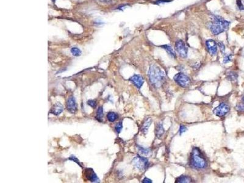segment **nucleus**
<instances>
[{
  "label": "nucleus",
  "instance_id": "obj_2",
  "mask_svg": "<svg viewBox=\"0 0 244 183\" xmlns=\"http://www.w3.org/2000/svg\"><path fill=\"white\" fill-rule=\"evenodd\" d=\"M212 22L209 23V28L212 33L215 36H218L228 28L229 22L223 19L222 17L212 15L211 17Z\"/></svg>",
  "mask_w": 244,
  "mask_h": 183
},
{
  "label": "nucleus",
  "instance_id": "obj_1",
  "mask_svg": "<svg viewBox=\"0 0 244 183\" xmlns=\"http://www.w3.org/2000/svg\"><path fill=\"white\" fill-rule=\"evenodd\" d=\"M148 74L151 84L155 87H160L165 81V72L156 65L150 66Z\"/></svg>",
  "mask_w": 244,
  "mask_h": 183
},
{
  "label": "nucleus",
  "instance_id": "obj_12",
  "mask_svg": "<svg viewBox=\"0 0 244 183\" xmlns=\"http://www.w3.org/2000/svg\"><path fill=\"white\" fill-rule=\"evenodd\" d=\"M64 111V106L60 103H57L51 107L50 111V113L55 115V116H59Z\"/></svg>",
  "mask_w": 244,
  "mask_h": 183
},
{
  "label": "nucleus",
  "instance_id": "obj_15",
  "mask_svg": "<svg viewBox=\"0 0 244 183\" xmlns=\"http://www.w3.org/2000/svg\"><path fill=\"white\" fill-rule=\"evenodd\" d=\"M164 133L165 130L163 125H162V123L158 124L156 128V135L157 137L161 138V137H162V135L164 134Z\"/></svg>",
  "mask_w": 244,
  "mask_h": 183
},
{
  "label": "nucleus",
  "instance_id": "obj_8",
  "mask_svg": "<svg viewBox=\"0 0 244 183\" xmlns=\"http://www.w3.org/2000/svg\"><path fill=\"white\" fill-rule=\"evenodd\" d=\"M206 46L208 51L210 55L215 56L217 53L218 46L217 43L212 39H209L206 41Z\"/></svg>",
  "mask_w": 244,
  "mask_h": 183
},
{
  "label": "nucleus",
  "instance_id": "obj_13",
  "mask_svg": "<svg viewBox=\"0 0 244 183\" xmlns=\"http://www.w3.org/2000/svg\"><path fill=\"white\" fill-rule=\"evenodd\" d=\"M137 150L139 153V155L143 157H148L151 155L152 152L150 148H144L140 146H137Z\"/></svg>",
  "mask_w": 244,
  "mask_h": 183
},
{
  "label": "nucleus",
  "instance_id": "obj_16",
  "mask_svg": "<svg viewBox=\"0 0 244 183\" xmlns=\"http://www.w3.org/2000/svg\"><path fill=\"white\" fill-rule=\"evenodd\" d=\"M161 47L167 51V53L168 54L169 56H171L172 58H175L176 55H175V51L173 50V49L172 48V47L170 45H164L161 46Z\"/></svg>",
  "mask_w": 244,
  "mask_h": 183
},
{
  "label": "nucleus",
  "instance_id": "obj_31",
  "mask_svg": "<svg viewBox=\"0 0 244 183\" xmlns=\"http://www.w3.org/2000/svg\"><path fill=\"white\" fill-rule=\"evenodd\" d=\"M99 1H103V2H106V3H108V2H110V1H111V0H99Z\"/></svg>",
  "mask_w": 244,
  "mask_h": 183
},
{
  "label": "nucleus",
  "instance_id": "obj_7",
  "mask_svg": "<svg viewBox=\"0 0 244 183\" xmlns=\"http://www.w3.org/2000/svg\"><path fill=\"white\" fill-rule=\"evenodd\" d=\"M229 106L226 103H221L217 107H215L214 109V114L216 116L222 117L229 112Z\"/></svg>",
  "mask_w": 244,
  "mask_h": 183
},
{
  "label": "nucleus",
  "instance_id": "obj_6",
  "mask_svg": "<svg viewBox=\"0 0 244 183\" xmlns=\"http://www.w3.org/2000/svg\"><path fill=\"white\" fill-rule=\"evenodd\" d=\"M175 50L178 55L182 58H186L187 56L188 50L184 42L182 40H178L175 43Z\"/></svg>",
  "mask_w": 244,
  "mask_h": 183
},
{
  "label": "nucleus",
  "instance_id": "obj_4",
  "mask_svg": "<svg viewBox=\"0 0 244 183\" xmlns=\"http://www.w3.org/2000/svg\"><path fill=\"white\" fill-rule=\"evenodd\" d=\"M132 164L137 170L140 171H144L149 165V161L145 157L137 156L133 159Z\"/></svg>",
  "mask_w": 244,
  "mask_h": 183
},
{
  "label": "nucleus",
  "instance_id": "obj_21",
  "mask_svg": "<svg viewBox=\"0 0 244 183\" xmlns=\"http://www.w3.org/2000/svg\"><path fill=\"white\" fill-rule=\"evenodd\" d=\"M71 53L73 56H79L81 55V51L76 48V47H73L71 49Z\"/></svg>",
  "mask_w": 244,
  "mask_h": 183
},
{
  "label": "nucleus",
  "instance_id": "obj_18",
  "mask_svg": "<svg viewBox=\"0 0 244 183\" xmlns=\"http://www.w3.org/2000/svg\"><path fill=\"white\" fill-rule=\"evenodd\" d=\"M103 116H104V113H103V107L102 106H100L98 107V109L97 110V115H96V119L101 122L103 121Z\"/></svg>",
  "mask_w": 244,
  "mask_h": 183
},
{
  "label": "nucleus",
  "instance_id": "obj_20",
  "mask_svg": "<svg viewBox=\"0 0 244 183\" xmlns=\"http://www.w3.org/2000/svg\"><path fill=\"white\" fill-rule=\"evenodd\" d=\"M227 79L230 81H235L238 79V75L235 72H230L227 74Z\"/></svg>",
  "mask_w": 244,
  "mask_h": 183
},
{
  "label": "nucleus",
  "instance_id": "obj_10",
  "mask_svg": "<svg viewBox=\"0 0 244 183\" xmlns=\"http://www.w3.org/2000/svg\"><path fill=\"white\" fill-rule=\"evenodd\" d=\"M84 175L88 180H89L93 182H100V180L97 177L96 173L94 172L92 168H86L85 170Z\"/></svg>",
  "mask_w": 244,
  "mask_h": 183
},
{
  "label": "nucleus",
  "instance_id": "obj_26",
  "mask_svg": "<svg viewBox=\"0 0 244 183\" xmlns=\"http://www.w3.org/2000/svg\"><path fill=\"white\" fill-rule=\"evenodd\" d=\"M236 108L239 111H244V104L243 103L241 104H238L236 106Z\"/></svg>",
  "mask_w": 244,
  "mask_h": 183
},
{
  "label": "nucleus",
  "instance_id": "obj_17",
  "mask_svg": "<svg viewBox=\"0 0 244 183\" xmlns=\"http://www.w3.org/2000/svg\"><path fill=\"white\" fill-rule=\"evenodd\" d=\"M191 182H192L191 178L186 175H181L176 180V182L178 183H188Z\"/></svg>",
  "mask_w": 244,
  "mask_h": 183
},
{
  "label": "nucleus",
  "instance_id": "obj_22",
  "mask_svg": "<svg viewBox=\"0 0 244 183\" xmlns=\"http://www.w3.org/2000/svg\"><path fill=\"white\" fill-rule=\"evenodd\" d=\"M122 128H123V125H122V122L121 121H120V122H118V123H117L116 125V126H115V130H116V131L117 133L119 134L121 132V130H122Z\"/></svg>",
  "mask_w": 244,
  "mask_h": 183
},
{
  "label": "nucleus",
  "instance_id": "obj_25",
  "mask_svg": "<svg viewBox=\"0 0 244 183\" xmlns=\"http://www.w3.org/2000/svg\"><path fill=\"white\" fill-rule=\"evenodd\" d=\"M187 130V128L186 126L183 125H181L180 127H179V134L181 135L182 134L184 133Z\"/></svg>",
  "mask_w": 244,
  "mask_h": 183
},
{
  "label": "nucleus",
  "instance_id": "obj_23",
  "mask_svg": "<svg viewBox=\"0 0 244 183\" xmlns=\"http://www.w3.org/2000/svg\"><path fill=\"white\" fill-rule=\"evenodd\" d=\"M87 103L88 105L90 106L92 108H95L97 107V101L95 100H88Z\"/></svg>",
  "mask_w": 244,
  "mask_h": 183
},
{
  "label": "nucleus",
  "instance_id": "obj_27",
  "mask_svg": "<svg viewBox=\"0 0 244 183\" xmlns=\"http://www.w3.org/2000/svg\"><path fill=\"white\" fill-rule=\"evenodd\" d=\"M236 4H237V6H238V8L240 10H243V3H242L241 0H237Z\"/></svg>",
  "mask_w": 244,
  "mask_h": 183
},
{
  "label": "nucleus",
  "instance_id": "obj_30",
  "mask_svg": "<svg viewBox=\"0 0 244 183\" xmlns=\"http://www.w3.org/2000/svg\"><path fill=\"white\" fill-rule=\"evenodd\" d=\"M142 182H144V183H151L152 181L150 179L147 178H145L143 180H142Z\"/></svg>",
  "mask_w": 244,
  "mask_h": 183
},
{
  "label": "nucleus",
  "instance_id": "obj_5",
  "mask_svg": "<svg viewBox=\"0 0 244 183\" xmlns=\"http://www.w3.org/2000/svg\"><path fill=\"white\" fill-rule=\"evenodd\" d=\"M173 78L175 82L182 87H187L191 84V79L189 77L183 73L175 74Z\"/></svg>",
  "mask_w": 244,
  "mask_h": 183
},
{
  "label": "nucleus",
  "instance_id": "obj_32",
  "mask_svg": "<svg viewBox=\"0 0 244 183\" xmlns=\"http://www.w3.org/2000/svg\"><path fill=\"white\" fill-rule=\"evenodd\" d=\"M243 10H244V4H243Z\"/></svg>",
  "mask_w": 244,
  "mask_h": 183
},
{
  "label": "nucleus",
  "instance_id": "obj_11",
  "mask_svg": "<svg viewBox=\"0 0 244 183\" xmlns=\"http://www.w3.org/2000/svg\"><path fill=\"white\" fill-rule=\"evenodd\" d=\"M130 81L133 84H134L136 86L138 89H140L144 83V78L139 75V74H135V75L133 76L130 78Z\"/></svg>",
  "mask_w": 244,
  "mask_h": 183
},
{
  "label": "nucleus",
  "instance_id": "obj_9",
  "mask_svg": "<svg viewBox=\"0 0 244 183\" xmlns=\"http://www.w3.org/2000/svg\"><path fill=\"white\" fill-rule=\"evenodd\" d=\"M67 111L72 114L76 113L77 111L76 101L73 96H70L68 98L66 103Z\"/></svg>",
  "mask_w": 244,
  "mask_h": 183
},
{
  "label": "nucleus",
  "instance_id": "obj_14",
  "mask_svg": "<svg viewBox=\"0 0 244 183\" xmlns=\"http://www.w3.org/2000/svg\"><path fill=\"white\" fill-rule=\"evenodd\" d=\"M152 121H153V120H152L151 118H150V117H148V118H146V120L144 121V123H143V125H142V126L141 131H142V133L144 134H146L148 133V129H149V128H150V125H151Z\"/></svg>",
  "mask_w": 244,
  "mask_h": 183
},
{
  "label": "nucleus",
  "instance_id": "obj_3",
  "mask_svg": "<svg viewBox=\"0 0 244 183\" xmlns=\"http://www.w3.org/2000/svg\"><path fill=\"white\" fill-rule=\"evenodd\" d=\"M190 165L195 169H204L207 167V161L198 148L193 149Z\"/></svg>",
  "mask_w": 244,
  "mask_h": 183
},
{
  "label": "nucleus",
  "instance_id": "obj_19",
  "mask_svg": "<svg viewBox=\"0 0 244 183\" xmlns=\"http://www.w3.org/2000/svg\"><path fill=\"white\" fill-rule=\"evenodd\" d=\"M107 118L109 122H114L118 118V115L114 112H109L107 114Z\"/></svg>",
  "mask_w": 244,
  "mask_h": 183
},
{
  "label": "nucleus",
  "instance_id": "obj_24",
  "mask_svg": "<svg viewBox=\"0 0 244 183\" xmlns=\"http://www.w3.org/2000/svg\"><path fill=\"white\" fill-rule=\"evenodd\" d=\"M231 59H232V56L231 55H225L224 58H223V62L224 64H226V63L230 62V61L231 60Z\"/></svg>",
  "mask_w": 244,
  "mask_h": 183
},
{
  "label": "nucleus",
  "instance_id": "obj_29",
  "mask_svg": "<svg viewBox=\"0 0 244 183\" xmlns=\"http://www.w3.org/2000/svg\"><path fill=\"white\" fill-rule=\"evenodd\" d=\"M69 159L70 160H72V161H73L74 162H76V163L78 164H79L80 166H81V164H80V163H79V160L75 157V156H72L69 158Z\"/></svg>",
  "mask_w": 244,
  "mask_h": 183
},
{
  "label": "nucleus",
  "instance_id": "obj_28",
  "mask_svg": "<svg viewBox=\"0 0 244 183\" xmlns=\"http://www.w3.org/2000/svg\"><path fill=\"white\" fill-rule=\"evenodd\" d=\"M218 45L220 47V50H221L222 53L223 54H224L225 53V46L224 44H223L222 42H219L218 43Z\"/></svg>",
  "mask_w": 244,
  "mask_h": 183
}]
</instances>
